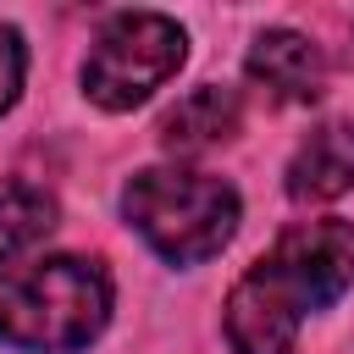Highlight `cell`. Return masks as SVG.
<instances>
[{
    "label": "cell",
    "instance_id": "cell-7",
    "mask_svg": "<svg viewBox=\"0 0 354 354\" xmlns=\"http://www.w3.org/2000/svg\"><path fill=\"white\" fill-rule=\"evenodd\" d=\"M243 122V100L227 83H199L194 94H183L166 116H160V144L177 155H199L210 144H227Z\"/></svg>",
    "mask_w": 354,
    "mask_h": 354
},
{
    "label": "cell",
    "instance_id": "cell-2",
    "mask_svg": "<svg viewBox=\"0 0 354 354\" xmlns=\"http://www.w3.org/2000/svg\"><path fill=\"white\" fill-rule=\"evenodd\" d=\"M111 321V277L83 254H50L0 277V337L28 354H77Z\"/></svg>",
    "mask_w": 354,
    "mask_h": 354
},
{
    "label": "cell",
    "instance_id": "cell-3",
    "mask_svg": "<svg viewBox=\"0 0 354 354\" xmlns=\"http://www.w3.org/2000/svg\"><path fill=\"white\" fill-rule=\"evenodd\" d=\"M238 188L210 177V171H183V166H149L127 177L122 188V216L127 227L171 266H199L227 249L238 232Z\"/></svg>",
    "mask_w": 354,
    "mask_h": 354
},
{
    "label": "cell",
    "instance_id": "cell-6",
    "mask_svg": "<svg viewBox=\"0 0 354 354\" xmlns=\"http://www.w3.org/2000/svg\"><path fill=\"white\" fill-rule=\"evenodd\" d=\"M354 188V122H321L288 160V199H337Z\"/></svg>",
    "mask_w": 354,
    "mask_h": 354
},
{
    "label": "cell",
    "instance_id": "cell-9",
    "mask_svg": "<svg viewBox=\"0 0 354 354\" xmlns=\"http://www.w3.org/2000/svg\"><path fill=\"white\" fill-rule=\"evenodd\" d=\"M22 72H28V50H22V33L0 22V116L17 105V94H22Z\"/></svg>",
    "mask_w": 354,
    "mask_h": 354
},
{
    "label": "cell",
    "instance_id": "cell-4",
    "mask_svg": "<svg viewBox=\"0 0 354 354\" xmlns=\"http://www.w3.org/2000/svg\"><path fill=\"white\" fill-rule=\"evenodd\" d=\"M188 55V33L160 11H122L100 28L83 61V94L100 111L144 105Z\"/></svg>",
    "mask_w": 354,
    "mask_h": 354
},
{
    "label": "cell",
    "instance_id": "cell-8",
    "mask_svg": "<svg viewBox=\"0 0 354 354\" xmlns=\"http://www.w3.org/2000/svg\"><path fill=\"white\" fill-rule=\"evenodd\" d=\"M55 227V199L33 183H0V266L50 238Z\"/></svg>",
    "mask_w": 354,
    "mask_h": 354
},
{
    "label": "cell",
    "instance_id": "cell-5",
    "mask_svg": "<svg viewBox=\"0 0 354 354\" xmlns=\"http://www.w3.org/2000/svg\"><path fill=\"white\" fill-rule=\"evenodd\" d=\"M243 72H249V83H260V88H266L271 100H282V105H304V100H315L321 83H326L321 50H315L304 33H293V28H266V33L249 44Z\"/></svg>",
    "mask_w": 354,
    "mask_h": 354
},
{
    "label": "cell",
    "instance_id": "cell-1",
    "mask_svg": "<svg viewBox=\"0 0 354 354\" xmlns=\"http://www.w3.org/2000/svg\"><path fill=\"white\" fill-rule=\"evenodd\" d=\"M354 282V227L304 221L288 227L227 293V343L232 354H293L304 315L337 304Z\"/></svg>",
    "mask_w": 354,
    "mask_h": 354
}]
</instances>
